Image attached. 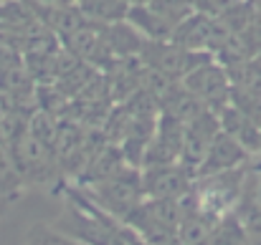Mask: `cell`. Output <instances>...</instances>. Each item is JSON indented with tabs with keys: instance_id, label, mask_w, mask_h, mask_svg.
<instances>
[{
	"instance_id": "2",
	"label": "cell",
	"mask_w": 261,
	"mask_h": 245,
	"mask_svg": "<svg viewBox=\"0 0 261 245\" xmlns=\"http://www.w3.org/2000/svg\"><path fill=\"white\" fill-rule=\"evenodd\" d=\"M182 223L180 200H150L145 197L140 207L127 218V225L147 245H180L177 230Z\"/></svg>"
},
{
	"instance_id": "14",
	"label": "cell",
	"mask_w": 261,
	"mask_h": 245,
	"mask_svg": "<svg viewBox=\"0 0 261 245\" xmlns=\"http://www.w3.org/2000/svg\"><path fill=\"white\" fill-rule=\"evenodd\" d=\"M249 245H261V225H249Z\"/></svg>"
},
{
	"instance_id": "8",
	"label": "cell",
	"mask_w": 261,
	"mask_h": 245,
	"mask_svg": "<svg viewBox=\"0 0 261 245\" xmlns=\"http://www.w3.org/2000/svg\"><path fill=\"white\" fill-rule=\"evenodd\" d=\"M241 223L249 225H261V162H249L244 172V185H241V197L233 210Z\"/></svg>"
},
{
	"instance_id": "15",
	"label": "cell",
	"mask_w": 261,
	"mask_h": 245,
	"mask_svg": "<svg viewBox=\"0 0 261 245\" xmlns=\"http://www.w3.org/2000/svg\"><path fill=\"white\" fill-rule=\"evenodd\" d=\"M150 3H155V0H127V5H129V8H137V5H150Z\"/></svg>"
},
{
	"instance_id": "12",
	"label": "cell",
	"mask_w": 261,
	"mask_h": 245,
	"mask_svg": "<svg viewBox=\"0 0 261 245\" xmlns=\"http://www.w3.org/2000/svg\"><path fill=\"white\" fill-rule=\"evenodd\" d=\"M25 245H84L74 238H69L66 233H61L59 228L51 225H33L25 235Z\"/></svg>"
},
{
	"instance_id": "16",
	"label": "cell",
	"mask_w": 261,
	"mask_h": 245,
	"mask_svg": "<svg viewBox=\"0 0 261 245\" xmlns=\"http://www.w3.org/2000/svg\"><path fill=\"white\" fill-rule=\"evenodd\" d=\"M193 245H211V238H208V240H203V243H193Z\"/></svg>"
},
{
	"instance_id": "4",
	"label": "cell",
	"mask_w": 261,
	"mask_h": 245,
	"mask_svg": "<svg viewBox=\"0 0 261 245\" xmlns=\"http://www.w3.org/2000/svg\"><path fill=\"white\" fill-rule=\"evenodd\" d=\"M195 174L180 162L145 167L142 169V190L150 200H182L190 195Z\"/></svg>"
},
{
	"instance_id": "5",
	"label": "cell",
	"mask_w": 261,
	"mask_h": 245,
	"mask_svg": "<svg viewBox=\"0 0 261 245\" xmlns=\"http://www.w3.org/2000/svg\"><path fill=\"white\" fill-rule=\"evenodd\" d=\"M182 137H185V124L168 114L160 111L152 139L145 149V160H142V169L145 167H160V164H173L180 162V152H182Z\"/></svg>"
},
{
	"instance_id": "3",
	"label": "cell",
	"mask_w": 261,
	"mask_h": 245,
	"mask_svg": "<svg viewBox=\"0 0 261 245\" xmlns=\"http://www.w3.org/2000/svg\"><path fill=\"white\" fill-rule=\"evenodd\" d=\"M182 86H185L193 96H198V99L205 104V109H211L213 114H221V111L231 104L233 88H231L228 71H226L221 64L211 61V58H208L205 64H200L198 69H193V71L182 79Z\"/></svg>"
},
{
	"instance_id": "13",
	"label": "cell",
	"mask_w": 261,
	"mask_h": 245,
	"mask_svg": "<svg viewBox=\"0 0 261 245\" xmlns=\"http://www.w3.org/2000/svg\"><path fill=\"white\" fill-rule=\"evenodd\" d=\"M36 8H74L79 0H33Z\"/></svg>"
},
{
	"instance_id": "7",
	"label": "cell",
	"mask_w": 261,
	"mask_h": 245,
	"mask_svg": "<svg viewBox=\"0 0 261 245\" xmlns=\"http://www.w3.org/2000/svg\"><path fill=\"white\" fill-rule=\"evenodd\" d=\"M249 149L236 142L231 134L226 132H218L216 139L211 142L208 152H205V160L200 162L195 177H205V174H218V172H231V169H239L244 164H249Z\"/></svg>"
},
{
	"instance_id": "6",
	"label": "cell",
	"mask_w": 261,
	"mask_h": 245,
	"mask_svg": "<svg viewBox=\"0 0 261 245\" xmlns=\"http://www.w3.org/2000/svg\"><path fill=\"white\" fill-rule=\"evenodd\" d=\"M218 132H221V121H218V114H213V111H203L200 116L188 121L185 124V137H182L180 164H185L195 174Z\"/></svg>"
},
{
	"instance_id": "9",
	"label": "cell",
	"mask_w": 261,
	"mask_h": 245,
	"mask_svg": "<svg viewBox=\"0 0 261 245\" xmlns=\"http://www.w3.org/2000/svg\"><path fill=\"white\" fill-rule=\"evenodd\" d=\"M218 121H221V132L231 134L236 142H241L249 152H259L261 149V127L246 116L241 109H236L233 104H228L221 114H218Z\"/></svg>"
},
{
	"instance_id": "11",
	"label": "cell",
	"mask_w": 261,
	"mask_h": 245,
	"mask_svg": "<svg viewBox=\"0 0 261 245\" xmlns=\"http://www.w3.org/2000/svg\"><path fill=\"white\" fill-rule=\"evenodd\" d=\"M79 10L91 18V20H104V23H119L127 18L129 13V5L127 0H79L76 3Z\"/></svg>"
},
{
	"instance_id": "1",
	"label": "cell",
	"mask_w": 261,
	"mask_h": 245,
	"mask_svg": "<svg viewBox=\"0 0 261 245\" xmlns=\"http://www.w3.org/2000/svg\"><path fill=\"white\" fill-rule=\"evenodd\" d=\"M89 200L104 210L107 215L127 223V218L140 207V202L145 200V190H142V169L137 167H124L112 177H104L99 182L84 185Z\"/></svg>"
},
{
	"instance_id": "10",
	"label": "cell",
	"mask_w": 261,
	"mask_h": 245,
	"mask_svg": "<svg viewBox=\"0 0 261 245\" xmlns=\"http://www.w3.org/2000/svg\"><path fill=\"white\" fill-rule=\"evenodd\" d=\"M211 245H249V230L236 212H228L213 223Z\"/></svg>"
}]
</instances>
